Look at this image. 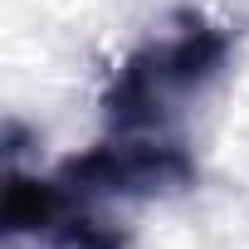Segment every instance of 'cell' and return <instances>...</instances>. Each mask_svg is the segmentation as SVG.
I'll return each mask as SVG.
<instances>
[{"instance_id": "cell-2", "label": "cell", "mask_w": 249, "mask_h": 249, "mask_svg": "<svg viewBox=\"0 0 249 249\" xmlns=\"http://www.w3.org/2000/svg\"><path fill=\"white\" fill-rule=\"evenodd\" d=\"M196 161L176 142L112 137L59 166V181L73 196H181L196 186Z\"/></svg>"}, {"instance_id": "cell-3", "label": "cell", "mask_w": 249, "mask_h": 249, "mask_svg": "<svg viewBox=\"0 0 249 249\" xmlns=\"http://www.w3.org/2000/svg\"><path fill=\"white\" fill-rule=\"evenodd\" d=\"M73 210V191L54 176V181H35L10 171L5 176V234H39L49 239L54 225Z\"/></svg>"}, {"instance_id": "cell-4", "label": "cell", "mask_w": 249, "mask_h": 249, "mask_svg": "<svg viewBox=\"0 0 249 249\" xmlns=\"http://www.w3.org/2000/svg\"><path fill=\"white\" fill-rule=\"evenodd\" d=\"M49 244L54 249H127V234L107 220H98V215H88V210H69L54 225Z\"/></svg>"}, {"instance_id": "cell-1", "label": "cell", "mask_w": 249, "mask_h": 249, "mask_svg": "<svg viewBox=\"0 0 249 249\" xmlns=\"http://www.w3.org/2000/svg\"><path fill=\"white\" fill-rule=\"evenodd\" d=\"M225 64H230V35L220 25H205V20L186 15L176 35L152 39L137 54L122 59V69L103 88L107 132H117V137L157 132L176 112V103L200 93L205 83H215Z\"/></svg>"}]
</instances>
